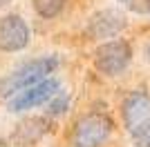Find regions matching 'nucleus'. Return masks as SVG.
Listing matches in <instances>:
<instances>
[{
  "label": "nucleus",
  "instance_id": "obj_13",
  "mask_svg": "<svg viewBox=\"0 0 150 147\" xmlns=\"http://www.w3.org/2000/svg\"><path fill=\"white\" fill-rule=\"evenodd\" d=\"M146 56H148V62H150V45H148V49H146Z\"/></svg>",
  "mask_w": 150,
  "mask_h": 147
},
{
  "label": "nucleus",
  "instance_id": "obj_8",
  "mask_svg": "<svg viewBox=\"0 0 150 147\" xmlns=\"http://www.w3.org/2000/svg\"><path fill=\"white\" fill-rule=\"evenodd\" d=\"M45 132H47V120L45 118H31V120L20 123L18 129L13 132V138L20 145H34Z\"/></svg>",
  "mask_w": 150,
  "mask_h": 147
},
{
  "label": "nucleus",
  "instance_id": "obj_15",
  "mask_svg": "<svg viewBox=\"0 0 150 147\" xmlns=\"http://www.w3.org/2000/svg\"><path fill=\"white\" fill-rule=\"evenodd\" d=\"M121 2H130V0H121Z\"/></svg>",
  "mask_w": 150,
  "mask_h": 147
},
{
  "label": "nucleus",
  "instance_id": "obj_4",
  "mask_svg": "<svg viewBox=\"0 0 150 147\" xmlns=\"http://www.w3.org/2000/svg\"><path fill=\"white\" fill-rule=\"evenodd\" d=\"M58 80L56 78H45L40 80V83H36V85L27 87V89H23V92H18L16 96H11V100H9V111H13V114H18V111H27V109H34V107H38V105L47 103L54 94L58 92Z\"/></svg>",
  "mask_w": 150,
  "mask_h": 147
},
{
  "label": "nucleus",
  "instance_id": "obj_12",
  "mask_svg": "<svg viewBox=\"0 0 150 147\" xmlns=\"http://www.w3.org/2000/svg\"><path fill=\"white\" fill-rule=\"evenodd\" d=\"M146 5H134V11L139 13H150V0H144Z\"/></svg>",
  "mask_w": 150,
  "mask_h": 147
},
{
  "label": "nucleus",
  "instance_id": "obj_6",
  "mask_svg": "<svg viewBox=\"0 0 150 147\" xmlns=\"http://www.w3.org/2000/svg\"><path fill=\"white\" fill-rule=\"evenodd\" d=\"M125 29V16L114 9H103V11L94 13L88 22V34L94 40H103V38H114Z\"/></svg>",
  "mask_w": 150,
  "mask_h": 147
},
{
  "label": "nucleus",
  "instance_id": "obj_5",
  "mask_svg": "<svg viewBox=\"0 0 150 147\" xmlns=\"http://www.w3.org/2000/svg\"><path fill=\"white\" fill-rule=\"evenodd\" d=\"M29 45V27L18 13L0 18V51H20Z\"/></svg>",
  "mask_w": 150,
  "mask_h": 147
},
{
  "label": "nucleus",
  "instance_id": "obj_14",
  "mask_svg": "<svg viewBox=\"0 0 150 147\" xmlns=\"http://www.w3.org/2000/svg\"><path fill=\"white\" fill-rule=\"evenodd\" d=\"M5 2H9V0H0V5H5Z\"/></svg>",
  "mask_w": 150,
  "mask_h": 147
},
{
  "label": "nucleus",
  "instance_id": "obj_2",
  "mask_svg": "<svg viewBox=\"0 0 150 147\" xmlns=\"http://www.w3.org/2000/svg\"><path fill=\"white\" fill-rule=\"evenodd\" d=\"M114 123L105 114H88L72 132V147H101L112 136Z\"/></svg>",
  "mask_w": 150,
  "mask_h": 147
},
{
  "label": "nucleus",
  "instance_id": "obj_7",
  "mask_svg": "<svg viewBox=\"0 0 150 147\" xmlns=\"http://www.w3.org/2000/svg\"><path fill=\"white\" fill-rule=\"evenodd\" d=\"M121 114L123 125L128 127V132H132L150 116V96L146 92H132L121 105Z\"/></svg>",
  "mask_w": 150,
  "mask_h": 147
},
{
  "label": "nucleus",
  "instance_id": "obj_1",
  "mask_svg": "<svg viewBox=\"0 0 150 147\" xmlns=\"http://www.w3.org/2000/svg\"><path fill=\"white\" fill-rule=\"evenodd\" d=\"M56 67H58V58H54V56H45V58L25 62L23 67H18L16 71H11L9 76L0 80V98H11L18 92L45 80L50 74L56 71Z\"/></svg>",
  "mask_w": 150,
  "mask_h": 147
},
{
  "label": "nucleus",
  "instance_id": "obj_9",
  "mask_svg": "<svg viewBox=\"0 0 150 147\" xmlns=\"http://www.w3.org/2000/svg\"><path fill=\"white\" fill-rule=\"evenodd\" d=\"M31 5L36 9L38 16L43 18H56L65 7V0H31Z\"/></svg>",
  "mask_w": 150,
  "mask_h": 147
},
{
  "label": "nucleus",
  "instance_id": "obj_11",
  "mask_svg": "<svg viewBox=\"0 0 150 147\" xmlns=\"http://www.w3.org/2000/svg\"><path fill=\"white\" fill-rule=\"evenodd\" d=\"M67 94L65 92H56L54 96H52V103H50V109H47V114L50 116H61L63 111L67 109Z\"/></svg>",
  "mask_w": 150,
  "mask_h": 147
},
{
  "label": "nucleus",
  "instance_id": "obj_10",
  "mask_svg": "<svg viewBox=\"0 0 150 147\" xmlns=\"http://www.w3.org/2000/svg\"><path fill=\"white\" fill-rule=\"evenodd\" d=\"M130 134H132V143L137 147H150V116L146 118L139 127L132 129Z\"/></svg>",
  "mask_w": 150,
  "mask_h": 147
},
{
  "label": "nucleus",
  "instance_id": "obj_3",
  "mask_svg": "<svg viewBox=\"0 0 150 147\" xmlns=\"http://www.w3.org/2000/svg\"><path fill=\"white\" fill-rule=\"evenodd\" d=\"M132 60V47L125 40H108L94 51V67L105 76L121 74Z\"/></svg>",
  "mask_w": 150,
  "mask_h": 147
}]
</instances>
